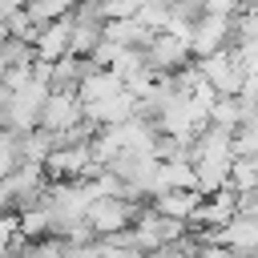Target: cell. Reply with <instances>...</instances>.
I'll use <instances>...</instances> for the list:
<instances>
[{
	"label": "cell",
	"mask_w": 258,
	"mask_h": 258,
	"mask_svg": "<svg viewBox=\"0 0 258 258\" xmlns=\"http://www.w3.org/2000/svg\"><path fill=\"white\" fill-rule=\"evenodd\" d=\"M137 202L133 198H93L89 206H85V222H89V230H93V238H105V234H117V230H125L133 218H137Z\"/></svg>",
	"instance_id": "7a4b0ae2"
},
{
	"label": "cell",
	"mask_w": 258,
	"mask_h": 258,
	"mask_svg": "<svg viewBox=\"0 0 258 258\" xmlns=\"http://www.w3.org/2000/svg\"><path fill=\"white\" fill-rule=\"evenodd\" d=\"M198 202H202V189H157V194L149 198V206H153L157 214L177 218V222H189V214L198 210Z\"/></svg>",
	"instance_id": "30bf717a"
},
{
	"label": "cell",
	"mask_w": 258,
	"mask_h": 258,
	"mask_svg": "<svg viewBox=\"0 0 258 258\" xmlns=\"http://www.w3.org/2000/svg\"><path fill=\"white\" fill-rule=\"evenodd\" d=\"M24 157H20V133L16 129H8V125H0V177L8 173V169H16Z\"/></svg>",
	"instance_id": "8fae6325"
},
{
	"label": "cell",
	"mask_w": 258,
	"mask_h": 258,
	"mask_svg": "<svg viewBox=\"0 0 258 258\" xmlns=\"http://www.w3.org/2000/svg\"><path fill=\"white\" fill-rule=\"evenodd\" d=\"M81 117H85V105H81L77 89H48L36 125L48 129V133H60V129H69V125H77Z\"/></svg>",
	"instance_id": "5b68a950"
},
{
	"label": "cell",
	"mask_w": 258,
	"mask_h": 258,
	"mask_svg": "<svg viewBox=\"0 0 258 258\" xmlns=\"http://www.w3.org/2000/svg\"><path fill=\"white\" fill-rule=\"evenodd\" d=\"M238 214L258 218V185H254V189H246V194H238Z\"/></svg>",
	"instance_id": "5bb4252c"
},
{
	"label": "cell",
	"mask_w": 258,
	"mask_h": 258,
	"mask_svg": "<svg viewBox=\"0 0 258 258\" xmlns=\"http://www.w3.org/2000/svg\"><path fill=\"white\" fill-rule=\"evenodd\" d=\"M230 44V16H218V12H202L189 28V52L194 56H210L218 48Z\"/></svg>",
	"instance_id": "8992f818"
},
{
	"label": "cell",
	"mask_w": 258,
	"mask_h": 258,
	"mask_svg": "<svg viewBox=\"0 0 258 258\" xmlns=\"http://www.w3.org/2000/svg\"><path fill=\"white\" fill-rule=\"evenodd\" d=\"M198 60V69H202V77L214 85V93L218 97H230V93H238L242 89V64H238V56H234V48H218V52H210V56H194Z\"/></svg>",
	"instance_id": "277c9868"
},
{
	"label": "cell",
	"mask_w": 258,
	"mask_h": 258,
	"mask_svg": "<svg viewBox=\"0 0 258 258\" xmlns=\"http://www.w3.org/2000/svg\"><path fill=\"white\" fill-rule=\"evenodd\" d=\"M242 8V0H202V12H218V16H234Z\"/></svg>",
	"instance_id": "4fadbf2b"
},
{
	"label": "cell",
	"mask_w": 258,
	"mask_h": 258,
	"mask_svg": "<svg viewBox=\"0 0 258 258\" xmlns=\"http://www.w3.org/2000/svg\"><path fill=\"white\" fill-rule=\"evenodd\" d=\"M218 246L234 250V254H254L258 250V218L250 214H234L218 226Z\"/></svg>",
	"instance_id": "ba28073f"
},
{
	"label": "cell",
	"mask_w": 258,
	"mask_h": 258,
	"mask_svg": "<svg viewBox=\"0 0 258 258\" xmlns=\"http://www.w3.org/2000/svg\"><path fill=\"white\" fill-rule=\"evenodd\" d=\"M185 60H194L185 36H177V32H169V28H157V32L145 40V64H149L153 73H173V69H181Z\"/></svg>",
	"instance_id": "3957f363"
},
{
	"label": "cell",
	"mask_w": 258,
	"mask_h": 258,
	"mask_svg": "<svg viewBox=\"0 0 258 258\" xmlns=\"http://www.w3.org/2000/svg\"><path fill=\"white\" fill-rule=\"evenodd\" d=\"M69 32H73V12H60L44 24H36V36H32V56L36 60H56L69 52Z\"/></svg>",
	"instance_id": "52a82bcc"
},
{
	"label": "cell",
	"mask_w": 258,
	"mask_h": 258,
	"mask_svg": "<svg viewBox=\"0 0 258 258\" xmlns=\"http://www.w3.org/2000/svg\"><path fill=\"white\" fill-rule=\"evenodd\" d=\"M133 113H137V97H133L129 89H117V93L85 105V117H89L93 125H117V121H125V117H133Z\"/></svg>",
	"instance_id": "9c48e42d"
},
{
	"label": "cell",
	"mask_w": 258,
	"mask_h": 258,
	"mask_svg": "<svg viewBox=\"0 0 258 258\" xmlns=\"http://www.w3.org/2000/svg\"><path fill=\"white\" fill-rule=\"evenodd\" d=\"M141 0H97V12L101 20H117V16H133Z\"/></svg>",
	"instance_id": "7c38bea8"
},
{
	"label": "cell",
	"mask_w": 258,
	"mask_h": 258,
	"mask_svg": "<svg viewBox=\"0 0 258 258\" xmlns=\"http://www.w3.org/2000/svg\"><path fill=\"white\" fill-rule=\"evenodd\" d=\"M44 177L48 181H73V177H93L101 165L93 161L89 141H60L44 153Z\"/></svg>",
	"instance_id": "6da1fadb"
}]
</instances>
